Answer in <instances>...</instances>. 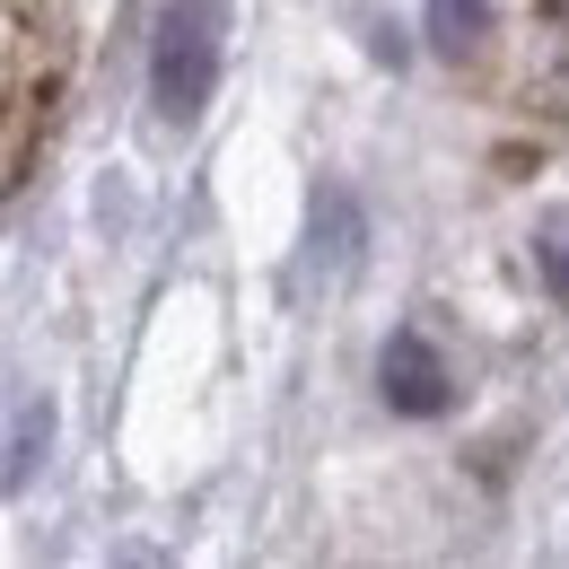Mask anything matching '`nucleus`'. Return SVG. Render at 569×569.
I'll return each mask as SVG.
<instances>
[{
	"instance_id": "nucleus-1",
	"label": "nucleus",
	"mask_w": 569,
	"mask_h": 569,
	"mask_svg": "<svg viewBox=\"0 0 569 569\" xmlns=\"http://www.w3.org/2000/svg\"><path fill=\"white\" fill-rule=\"evenodd\" d=\"M219 53H228V9L219 0H158V27H149V106L158 123H202L219 88Z\"/></svg>"
},
{
	"instance_id": "nucleus-2",
	"label": "nucleus",
	"mask_w": 569,
	"mask_h": 569,
	"mask_svg": "<svg viewBox=\"0 0 569 569\" xmlns=\"http://www.w3.org/2000/svg\"><path fill=\"white\" fill-rule=\"evenodd\" d=\"M377 386H386V403L412 412V421L447 412V395H456V377H447V359H438V342H429L421 325L386 333V351H377Z\"/></svg>"
},
{
	"instance_id": "nucleus-3",
	"label": "nucleus",
	"mask_w": 569,
	"mask_h": 569,
	"mask_svg": "<svg viewBox=\"0 0 569 569\" xmlns=\"http://www.w3.org/2000/svg\"><path fill=\"white\" fill-rule=\"evenodd\" d=\"M44 447H53V403H27L18 429H9V465H0V482H9V491H27V482H36V465H44Z\"/></svg>"
},
{
	"instance_id": "nucleus-4",
	"label": "nucleus",
	"mask_w": 569,
	"mask_h": 569,
	"mask_svg": "<svg viewBox=\"0 0 569 569\" xmlns=\"http://www.w3.org/2000/svg\"><path fill=\"white\" fill-rule=\"evenodd\" d=\"M491 36V0H429V44L438 53H473Z\"/></svg>"
},
{
	"instance_id": "nucleus-5",
	"label": "nucleus",
	"mask_w": 569,
	"mask_h": 569,
	"mask_svg": "<svg viewBox=\"0 0 569 569\" xmlns=\"http://www.w3.org/2000/svg\"><path fill=\"white\" fill-rule=\"evenodd\" d=\"M535 272L569 298V211H543V228H535Z\"/></svg>"
}]
</instances>
